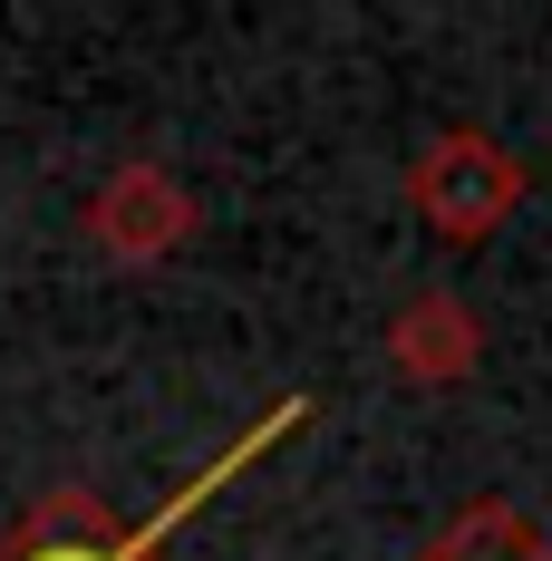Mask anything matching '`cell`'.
Masks as SVG:
<instances>
[{
	"mask_svg": "<svg viewBox=\"0 0 552 561\" xmlns=\"http://www.w3.org/2000/svg\"><path fill=\"white\" fill-rule=\"evenodd\" d=\"M379 358H387V378H407V388H465L475 368H485V310L465 300V290H407L397 310H387V330H379Z\"/></svg>",
	"mask_w": 552,
	"mask_h": 561,
	"instance_id": "obj_4",
	"label": "cell"
},
{
	"mask_svg": "<svg viewBox=\"0 0 552 561\" xmlns=\"http://www.w3.org/2000/svg\"><path fill=\"white\" fill-rule=\"evenodd\" d=\"M523 194H533V165L485 136V126H437L427 146H417V165H407V214L437 232L446 252H475V242H495L514 214H523Z\"/></svg>",
	"mask_w": 552,
	"mask_h": 561,
	"instance_id": "obj_2",
	"label": "cell"
},
{
	"mask_svg": "<svg viewBox=\"0 0 552 561\" xmlns=\"http://www.w3.org/2000/svg\"><path fill=\"white\" fill-rule=\"evenodd\" d=\"M204 224V204H194V184L156 156H116L98 184H88V204H78V232H88V252H108L116 272H156L174 262L184 242Z\"/></svg>",
	"mask_w": 552,
	"mask_h": 561,
	"instance_id": "obj_3",
	"label": "cell"
},
{
	"mask_svg": "<svg viewBox=\"0 0 552 561\" xmlns=\"http://www.w3.org/2000/svg\"><path fill=\"white\" fill-rule=\"evenodd\" d=\"M301 416H311V397H281V407H262V416H252V426H243V436H233L214 465H194V474H184V484H174V494L146 513V523H116L108 494H88V484H58V494H40V504L20 513L10 533H0V561H166L174 533H184L194 513L214 504V494L243 474V465H262V455H272L281 436L301 426Z\"/></svg>",
	"mask_w": 552,
	"mask_h": 561,
	"instance_id": "obj_1",
	"label": "cell"
},
{
	"mask_svg": "<svg viewBox=\"0 0 552 561\" xmlns=\"http://www.w3.org/2000/svg\"><path fill=\"white\" fill-rule=\"evenodd\" d=\"M417 561H552V542L533 533V513H523V504L475 494V504H455V523H446Z\"/></svg>",
	"mask_w": 552,
	"mask_h": 561,
	"instance_id": "obj_5",
	"label": "cell"
}]
</instances>
